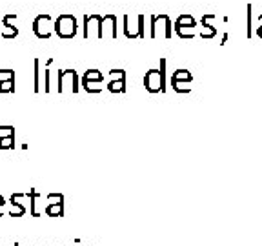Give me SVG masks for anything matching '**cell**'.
Wrapping results in <instances>:
<instances>
[{
    "mask_svg": "<svg viewBox=\"0 0 262 246\" xmlns=\"http://www.w3.org/2000/svg\"><path fill=\"white\" fill-rule=\"evenodd\" d=\"M160 71L159 70H151L147 71L146 77H144V86L149 93H157V91H164L166 90V82H164V66H166V60H160Z\"/></svg>",
    "mask_w": 262,
    "mask_h": 246,
    "instance_id": "cell-1",
    "label": "cell"
},
{
    "mask_svg": "<svg viewBox=\"0 0 262 246\" xmlns=\"http://www.w3.org/2000/svg\"><path fill=\"white\" fill-rule=\"evenodd\" d=\"M55 31L58 37L62 38H71L77 33V20L71 15H62L58 16L57 24H55Z\"/></svg>",
    "mask_w": 262,
    "mask_h": 246,
    "instance_id": "cell-2",
    "label": "cell"
},
{
    "mask_svg": "<svg viewBox=\"0 0 262 246\" xmlns=\"http://www.w3.org/2000/svg\"><path fill=\"white\" fill-rule=\"evenodd\" d=\"M49 24H51V18L48 15H40L33 24V31L38 38H49L51 37V29H49Z\"/></svg>",
    "mask_w": 262,
    "mask_h": 246,
    "instance_id": "cell-3",
    "label": "cell"
},
{
    "mask_svg": "<svg viewBox=\"0 0 262 246\" xmlns=\"http://www.w3.org/2000/svg\"><path fill=\"white\" fill-rule=\"evenodd\" d=\"M58 82H60V88H58V91H64L66 86H70L73 93H77V91H78L77 73H75V71H71V70L62 71V73L58 75Z\"/></svg>",
    "mask_w": 262,
    "mask_h": 246,
    "instance_id": "cell-4",
    "label": "cell"
},
{
    "mask_svg": "<svg viewBox=\"0 0 262 246\" xmlns=\"http://www.w3.org/2000/svg\"><path fill=\"white\" fill-rule=\"evenodd\" d=\"M124 77L126 75H122V77H119L117 80H111L110 82V91H113V93H124L126 91V80H124Z\"/></svg>",
    "mask_w": 262,
    "mask_h": 246,
    "instance_id": "cell-5",
    "label": "cell"
},
{
    "mask_svg": "<svg viewBox=\"0 0 262 246\" xmlns=\"http://www.w3.org/2000/svg\"><path fill=\"white\" fill-rule=\"evenodd\" d=\"M46 215H49V217H62L64 215V204H48L46 206Z\"/></svg>",
    "mask_w": 262,
    "mask_h": 246,
    "instance_id": "cell-6",
    "label": "cell"
},
{
    "mask_svg": "<svg viewBox=\"0 0 262 246\" xmlns=\"http://www.w3.org/2000/svg\"><path fill=\"white\" fill-rule=\"evenodd\" d=\"M9 204H11V212H9L11 217H22V215L26 213L24 202H9Z\"/></svg>",
    "mask_w": 262,
    "mask_h": 246,
    "instance_id": "cell-7",
    "label": "cell"
},
{
    "mask_svg": "<svg viewBox=\"0 0 262 246\" xmlns=\"http://www.w3.org/2000/svg\"><path fill=\"white\" fill-rule=\"evenodd\" d=\"M84 90L90 91V93H97V91L102 90V80H90V82H82Z\"/></svg>",
    "mask_w": 262,
    "mask_h": 246,
    "instance_id": "cell-8",
    "label": "cell"
},
{
    "mask_svg": "<svg viewBox=\"0 0 262 246\" xmlns=\"http://www.w3.org/2000/svg\"><path fill=\"white\" fill-rule=\"evenodd\" d=\"M15 146V135L0 137V150H11Z\"/></svg>",
    "mask_w": 262,
    "mask_h": 246,
    "instance_id": "cell-9",
    "label": "cell"
},
{
    "mask_svg": "<svg viewBox=\"0 0 262 246\" xmlns=\"http://www.w3.org/2000/svg\"><path fill=\"white\" fill-rule=\"evenodd\" d=\"M90 80H102V73L97 71V70L86 71V75H84V82H90Z\"/></svg>",
    "mask_w": 262,
    "mask_h": 246,
    "instance_id": "cell-10",
    "label": "cell"
},
{
    "mask_svg": "<svg viewBox=\"0 0 262 246\" xmlns=\"http://www.w3.org/2000/svg\"><path fill=\"white\" fill-rule=\"evenodd\" d=\"M48 204H64V195L62 193H49Z\"/></svg>",
    "mask_w": 262,
    "mask_h": 246,
    "instance_id": "cell-11",
    "label": "cell"
},
{
    "mask_svg": "<svg viewBox=\"0 0 262 246\" xmlns=\"http://www.w3.org/2000/svg\"><path fill=\"white\" fill-rule=\"evenodd\" d=\"M13 84H15V80H0V91H2V93L13 91V90H15V88H13Z\"/></svg>",
    "mask_w": 262,
    "mask_h": 246,
    "instance_id": "cell-12",
    "label": "cell"
},
{
    "mask_svg": "<svg viewBox=\"0 0 262 246\" xmlns=\"http://www.w3.org/2000/svg\"><path fill=\"white\" fill-rule=\"evenodd\" d=\"M8 135H15V131H13V128H11V126L0 128V137H8Z\"/></svg>",
    "mask_w": 262,
    "mask_h": 246,
    "instance_id": "cell-13",
    "label": "cell"
},
{
    "mask_svg": "<svg viewBox=\"0 0 262 246\" xmlns=\"http://www.w3.org/2000/svg\"><path fill=\"white\" fill-rule=\"evenodd\" d=\"M40 90V82H38V60H35V91Z\"/></svg>",
    "mask_w": 262,
    "mask_h": 246,
    "instance_id": "cell-14",
    "label": "cell"
},
{
    "mask_svg": "<svg viewBox=\"0 0 262 246\" xmlns=\"http://www.w3.org/2000/svg\"><path fill=\"white\" fill-rule=\"evenodd\" d=\"M6 204H8V202H6V199L2 195H0V208H4Z\"/></svg>",
    "mask_w": 262,
    "mask_h": 246,
    "instance_id": "cell-15",
    "label": "cell"
},
{
    "mask_svg": "<svg viewBox=\"0 0 262 246\" xmlns=\"http://www.w3.org/2000/svg\"><path fill=\"white\" fill-rule=\"evenodd\" d=\"M2 215H4V208H0V217H2Z\"/></svg>",
    "mask_w": 262,
    "mask_h": 246,
    "instance_id": "cell-16",
    "label": "cell"
},
{
    "mask_svg": "<svg viewBox=\"0 0 262 246\" xmlns=\"http://www.w3.org/2000/svg\"><path fill=\"white\" fill-rule=\"evenodd\" d=\"M15 246H20V244H15Z\"/></svg>",
    "mask_w": 262,
    "mask_h": 246,
    "instance_id": "cell-17",
    "label": "cell"
}]
</instances>
